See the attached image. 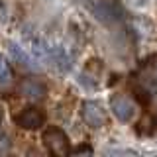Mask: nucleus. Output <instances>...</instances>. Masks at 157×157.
Wrapping results in <instances>:
<instances>
[{"label":"nucleus","instance_id":"1","mask_svg":"<svg viewBox=\"0 0 157 157\" xmlns=\"http://www.w3.org/2000/svg\"><path fill=\"white\" fill-rule=\"evenodd\" d=\"M110 110L120 122H132L137 114V106L136 102L132 100L130 96H124V94H118L110 100Z\"/></svg>","mask_w":157,"mask_h":157},{"label":"nucleus","instance_id":"2","mask_svg":"<svg viewBox=\"0 0 157 157\" xmlns=\"http://www.w3.org/2000/svg\"><path fill=\"white\" fill-rule=\"evenodd\" d=\"M49 63H51L59 73H67V71H71V67H73V55L65 45H61V43H51Z\"/></svg>","mask_w":157,"mask_h":157},{"label":"nucleus","instance_id":"3","mask_svg":"<svg viewBox=\"0 0 157 157\" xmlns=\"http://www.w3.org/2000/svg\"><path fill=\"white\" fill-rule=\"evenodd\" d=\"M82 120L86 122L90 128H102L106 122V114L102 110V106L94 100H86L82 104Z\"/></svg>","mask_w":157,"mask_h":157},{"label":"nucleus","instance_id":"4","mask_svg":"<svg viewBox=\"0 0 157 157\" xmlns=\"http://www.w3.org/2000/svg\"><path fill=\"white\" fill-rule=\"evenodd\" d=\"M8 51L10 55H12V59H16V63H20L22 67H28V69H37V65L33 63V57L28 53L26 47H22L20 43L16 41H10L8 43Z\"/></svg>","mask_w":157,"mask_h":157},{"label":"nucleus","instance_id":"5","mask_svg":"<svg viewBox=\"0 0 157 157\" xmlns=\"http://www.w3.org/2000/svg\"><path fill=\"white\" fill-rule=\"evenodd\" d=\"M16 122H18L22 128H26V130H36V128L43 126V116L39 114L37 110L28 108V110H24L22 114L16 118Z\"/></svg>","mask_w":157,"mask_h":157},{"label":"nucleus","instance_id":"6","mask_svg":"<svg viewBox=\"0 0 157 157\" xmlns=\"http://www.w3.org/2000/svg\"><path fill=\"white\" fill-rule=\"evenodd\" d=\"M45 141L53 153H67V137L63 136V132L51 130L49 134H45Z\"/></svg>","mask_w":157,"mask_h":157},{"label":"nucleus","instance_id":"7","mask_svg":"<svg viewBox=\"0 0 157 157\" xmlns=\"http://www.w3.org/2000/svg\"><path fill=\"white\" fill-rule=\"evenodd\" d=\"M22 94H26L28 98H32V100H39V98L45 94V86H43L41 82H37L36 78H28L22 85Z\"/></svg>","mask_w":157,"mask_h":157},{"label":"nucleus","instance_id":"8","mask_svg":"<svg viewBox=\"0 0 157 157\" xmlns=\"http://www.w3.org/2000/svg\"><path fill=\"white\" fill-rule=\"evenodd\" d=\"M10 78H12V71H10V63L8 59L0 53V82H10Z\"/></svg>","mask_w":157,"mask_h":157},{"label":"nucleus","instance_id":"9","mask_svg":"<svg viewBox=\"0 0 157 157\" xmlns=\"http://www.w3.org/2000/svg\"><path fill=\"white\" fill-rule=\"evenodd\" d=\"M77 82H78V85H82L85 88H88V90H94V88H98L96 81H94V77H88L86 73H82V75L77 78Z\"/></svg>","mask_w":157,"mask_h":157},{"label":"nucleus","instance_id":"10","mask_svg":"<svg viewBox=\"0 0 157 157\" xmlns=\"http://www.w3.org/2000/svg\"><path fill=\"white\" fill-rule=\"evenodd\" d=\"M106 153H110V155H140V151L130 149V147H108Z\"/></svg>","mask_w":157,"mask_h":157}]
</instances>
